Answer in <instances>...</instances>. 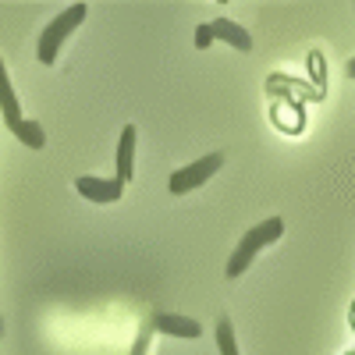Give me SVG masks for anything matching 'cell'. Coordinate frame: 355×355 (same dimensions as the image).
Instances as JSON below:
<instances>
[{
	"label": "cell",
	"instance_id": "cell-5",
	"mask_svg": "<svg viewBox=\"0 0 355 355\" xmlns=\"http://www.w3.org/2000/svg\"><path fill=\"white\" fill-rule=\"evenodd\" d=\"M206 33H210V40H220L234 50H242L249 53L252 50V36L245 33V28L239 21H231V18H214V21H206Z\"/></svg>",
	"mask_w": 355,
	"mask_h": 355
},
{
	"label": "cell",
	"instance_id": "cell-7",
	"mask_svg": "<svg viewBox=\"0 0 355 355\" xmlns=\"http://www.w3.org/2000/svg\"><path fill=\"white\" fill-rule=\"evenodd\" d=\"M135 139H139V132H135V125H125L121 128V142H117V182H132L135 178Z\"/></svg>",
	"mask_w": 355,
	"mask_h": 355
},
{
	"label": "cell",
	"instance_id": "cell-8",
	"mask_svg": "<svg viewBox=\"0 0 355 355\" xmlns=\"http://www.w3.org/2000/svg\"><path fill=\"white\" fill-rule=\"evenodd\" d=\"M0 114H4V121L11 132H18L25 125V117H21V103L15 96V89H11V78H8V68L4 61H0Z\"/></svg>",
	"mask_w": 355,
	"mask_h": 355
},
{
	"label": "cell",
	"instance_id": "cell-4",
	"mask_svg": "<svg viewBox=\"0 0 355 355\" xmlns=\"http://www.w3.org/2000/svg\"><path fill=\"white\" fill-rule=\"evenodd\" d=\"M75 189L89 202H117L125 196V182H117V178H78Z\"/></svg>",
	"mask_w": 355,
	"mask_h": 355
},
{
	"label": "cell",
	"instance_id": "cell-6",
	"mask_svg": "<svg viewBox=\"0 0 355 355\" xmlns=\"http://www.w3.org/2000/svg\"><path fill=\"white\" fill-rule=\"evenodd\" d=\"M153 331L157 334H171V338H202V327L189 316H178V313H153Z\"/></svg>",
	"mask_w": 355,
	"mask_h": 355
},
{
	"label": "cell",
	"instance_id": "cell-13",
	"mask_svg": "<svg viewBox=\"0 0 355 355\" xmlns=\"http://www.w3.org/2000/svg\"><path fill=\"white\" fill-rule=\"evenodd\" d=\"M352 327H355V306H352Z\"/></svg>",
	"mask_w": 355,
	"mask_h": 355
},
{
	"label": "cell",
	"instance_id": "cell-11",
	"mask_svg": "<svg viewBox=\"0 0 355 355\" xmlns=\"http://www.w3.org/2000/svg\"><path fill=\"white\" fill-rule=\"evenodd\" d=\"M348 78H355V57H352V61H348Z\"/></svg>",
	"mask_w": 355,
	"mask_h": 355
},
{
	"label": "cell",
	"instance_id": "cell-12",
	"mask_svg": "<svg viewBox=\"0 0 355 355\" xmlns=\"http://www.w3.org/2000/svg\"><path fill=\"white\" fill-rule=\"evenodd\" d=\"M4 331H8V323H4V316H0V338H4Z\"/></svg>",
	"mask_w": 355,
	"mask_h": 355
},
{
	"label": "cell",
	"instance_id": "cell-14",
	"mask_svg": "<svg viewBox=\"0 0 355 355\" xmlns=\"http://www.w3.org/2000/svg\"><path fill=\"white\" fill-rule=\"evenodd\" d=\"M352 355H355V352H352Z\"/></svg>",
	"mask_w": 355,
	"mask_h": 355
},
{
	"label": "cell",
	"instance_id": "cell-2",
	"mask_svg": "<svg viewBox=\"0 0 355 355\" xmlns=\"http://www.w3.org/2000/svg\"><path fill=\"white\" fill-rule=\"evenodd\" d=\"M85 15H89V8L85 4H71V8H64L61 15H57L43 33H40V43H36V57H40V64H53L57 61V53H61V46H64V40L75 33V28L85 21Z\"/></svg>",
	"mask_w": 355,
	"mask_h": 355
},
{
	"label": "cell",
	"instance_id": "cell-1",
	"mask_svg": "<svg viewBox=\"0 0 355 355\" xmlns=\"http://www.w3.org/2000/svg\"><path fill=\"white\" fill-rule=\"evenodd\" d=\"M284 234V220L281 217H270V220H263V224H256V227H249L245 234H242V242H239V249H234V256L227 259V270H224V277H242L249 266H252V259L270 245V242H277Z\"/></svg>",
	"mask_w": 355,
	"mask_h": 355
},
{
	"label": "cell",
	"instance_id": "cell-3",
	"mask_svg": "<svg viewBox=\"0 0 355 355\" xmlns=\"http://www.w3.org/2000/svg\"><path fill=\"white\" fill-rule=\"evenodd\" d=\"M220 164H224V153H206L202 160H196V164H185L182 171H174V174H171L167 192H174V196L196 192L199 185H206V182H210V178L220 171Z\"/></svg>",
	"mask_w": 355,
	"mask_h": 355
},
{
	"label": "cell",
	"instance_id": "cell-10",
	"mask_svg": "<svg viewBox=\"0 0 355 355\" xmlns=\"http://www.w3.org/2000/svg\"><path fill=\"white\" fill-rule=\"evenodd\" d=\"M309 75H313V93L316 96H323V89H327V64H323V57H320V50H313L309 53Z\"/></svg>",
	"mask_w": 355,
	"mask_h": 355
},
{
	"label": "cell",
	"instance_id": "cell-9",
	"mask_svg": "<svg viewBox=\"0 0 355 355\" xmlns=\"http://www.w3.org/2000/svg\"><path fill=\"white\" fill-rule=\"evenodd\" d=\"M217 348H220V355H242L239 352V341H234V327H231L227 316L217 320Z\"/></svg>",
	"mask_w": 355,
	"mask_h": 355
}]
</instances>
